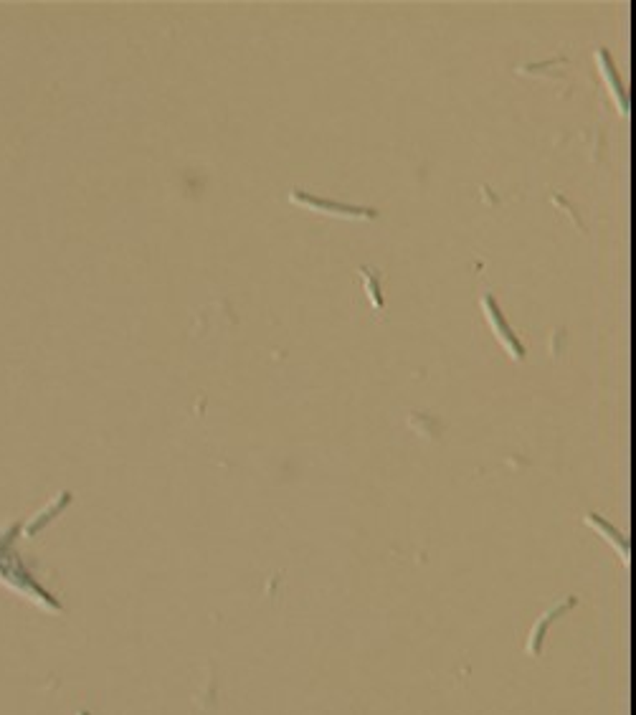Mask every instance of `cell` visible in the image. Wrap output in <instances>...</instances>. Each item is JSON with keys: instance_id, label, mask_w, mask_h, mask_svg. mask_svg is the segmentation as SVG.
Segmentation results:
<instances>
[{"instance_id": "obj_2", "label": "cell", "mask_w": 636, "mask_h": 715, "mask_svg": "<svg viewBox=\"0 0 636 715\" xmlns=\"http://www.w3.org/2000/svg\"><path fill=\"white\" fill-rule=\"evenodd\" d=\"M482 310H484V315H487L492 330H494L497 340H500V343L504 346V350H507V353H510L514 360H523L525 358L523 343L517 340V336L513 333V327L504 323L503 313H500V307H497V302H494V297H492V294H484V297H482Z\"/></svg>"}, {"instance_id": "obj_5", "label": "cell", "mask_w": 636, "mask_h": 715, "mask_svg": "<svg viewBox=\"0 0 636 715\" xmlns=\"http://www.w3.org/2000/svg\"><path fill=\"white\" fill-rule=\"evenodd\" d=\"M586 523H588V526H591V528H596V530H599V533H601V536L606 538V540H609L611 546L619 548V550H621V553H624V556H626V543H624V540H621V536L616 533L614 528L606 523V520H601L599 515L588 513V515H586Z\"/></svg>"}, {"instance_id": "obj_3", "label": "cell", "mask_w": 636, "mask_h": 715, "mask_svg": "<svg viewBox=\"0 0 636 715\" xmlns=\"http://www.w3.org/2000/svg\"><path fill=\"white\" fill-rule=\"evenodd\" d=\"M596 59H599L601 74H603V79H606V84H609V91H611V94H614V100L619 101V110H621V112H626L624 90H621V81H619V77H616L614 64H611L609 51H606V48H599V51H596Z\"/></svg>"}, {"instance_id": "obj_4", "label": "cell", "mask_w": 636, "mask_h": 715, "mask_svg": "<svg viewBox=\"0 0 636 715\" xmlns=\"http://www.w3.org/2000/svg\"><path fill=\"white\" fill-rule=\"evenodd\" d=\"M360 277L366 282V292H368L370 302H373V307L383 313V294H380V272L378 269H368V267H360Z\"/></svg>"}, {"instance_id": "obj_1", "label": "cell", "mask_w": 636, "mask_h": 715, "mask_svg": "<svg viewBox=\"0 0 636 715\" xmlns=\"http://www.w3.org/2000/svg\"><path fill=\"white\" fill-rule=\"evenodd\" d=\"M290 201L297 203V206H304L310 211L327 213V216H340V219H353V221H370L376 219L378 211L376 208H363V206H347V203L337 201H324V198H314L304 190H292Z\"/></svg>"}]
</instances>
